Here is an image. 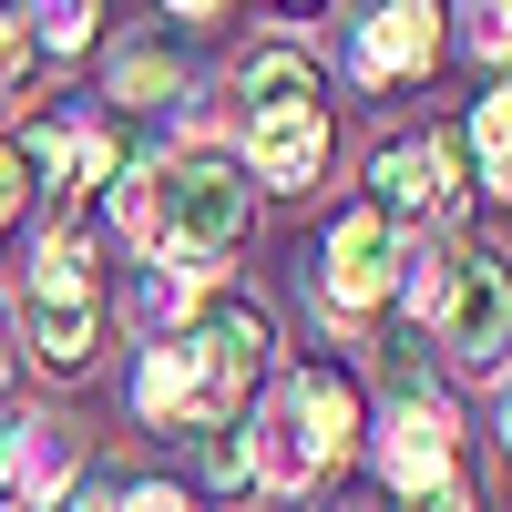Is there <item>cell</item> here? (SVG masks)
Segmentation results:
<instances>
[{
	"instance_id": "obj_2",
	"label": "cell",
	"mask_w": 512,
	"mask_h": 512,
	"mask_svg": "<svg viewBox=\"0 0 512 512\" xmlns=\"http://www.w3.org/2000/svg\"><path fill=\"white\" fill-rule=\"evenodd\" d=\"M113 205L154 256H216L246 236V164L236 154H164V164H123L113 175Z\"/></svg>"
},
{
	"instance_id": "obj_7",
	"label": "cell",
	"mask_w": 512,
	"mask_h": 512,
	"mask_svg": "<svg viewBox=\"0 0 512 512\" xmlns=\"http://www.w3.org/2000/svg\"><path fill=\"white\" fill-rule=\"evenodd\" d=\"M287 410H297V431H308V461H318V482H338L349 461L369 451V390H359V369H297L287 379Z\"/></svg>"
},
{
	"instance_id": "obj_11",
	"label": "cell",
	"mask_w": 512,
	"mask_h": 512,
	"mask_svg": "<svg viewBox=\"0 0 512 512\" xmlns=\"http://www.w3.org/2000/svg\"><path fill=\"white\" fill-rule=\"evenodd\" d=\"M62 472H72L62 420H21V431H0V482H11V502H52Z\"/></svg>"
},
{
	"instance_id": "obj_13",
	"label": "cell",
	"mask_w": 512,
	"mask_h": 512,
	"mask_svg": "<svg viewBox=\"0 0 512 512\" xmlns=\"http://www.w3.org/2000/svg\"><path fill=\"white\" fill-rule=\"evenodd\" d=\"M113 93L134 103V113H154V103H175V93H185V72L164 62V52H123V72H113Z\"/></svg>"
},
{
	"instance_id": "obj_12",
	"label": "cell",
	"mask_w": 512,
	"mask_h": 512,
	"mask_svg": "<svg viewBox=\"0 0 512 512\" xmlns=\"http://www.w3.org/2000/svg\"><path fill=\"white\" fill-rule=\"evenodd\" d=\"M461 144H472L482 185H492V205H502V185H512V103H502V93H482V103H472V123H461Z\"/></svg>"
},
{
	"instance_id": "obj_6",
	"label": "cell",
	"mask_w": 512,
	"mask_h": 512,
	"mask_svg": "<svg viewBox=\"0 0 512 512\" xmlns=\"http://www.w3.org/2000/svg\"><path fill=\"white\" fill-rule=\"evenodd\" d=\"M441 349L472 369V379H502V328H512V297H502V267L492 256H451L441 277Z\"/></svg>"
},
{
	"instance_id": "obj_14",
	"label": "cell",
	"mask_w": 512,
	"mask_h": 512,
	"mask_svg": "<svg viewBox=\"0 0 512 512\" xmlns=\"http://www.w3.org/2000/svg\"><path fill=\"white\" fill-rule=\"evenodd\" d=\"M185 441H195V472L205 482H226V492L246 482V420H205V431H185Z\"/></svg>"
},
{
	"instance_id": "obj_15",
	"label": "cell",
	"mask_w": 512,
	"mask_h": 512,
	"mask_svg": "<svg viewBox=\"0 0 512 512\" xmlns=\"http://www.w3.org/2000/svg\"><path fill=\"white\" fill-rule=\"evenodd\" d=\"M93 11H103V0H41L31 41H41V52H72V41H93Z\"/></svg>"
},
{
	"instance_id": "obj_22",
	"label": "cell",
	"mask_w": 512,
	"mask_h": 512,
	"mask_svg": "<svg viewBox=\"0 0 512 512\" xmlns=\"http://www.w3.org/2000/svg\"><path fill=\"white\" fill-rule=\"evenodd\" d=\"M287 11H308V0H287Z\"/></svg>"
},
{
	"instance_id": "obj_8",
	"label": "cell",
	"mask_w": 512,
	"mask_h": 512,
	"mask_svg": "<svg viewBox=\"0 0 512 512\" xmlns=\"http://www.w3.org/2000/svg\"><path fill=\"white\" fill-rule=\"evenodd\" d=\"M441 62V11L431 0H379L359 21V82H420Z\"/></svg>"
},
{
	"instance_id": "obj_18",
	"label": "cell",
	"mask_w": 512,
	"mask_h": 512,
	"mask_svg": "<svg viewBox=\"0 0 512 512\" xmlns=\"http://www.w3.org/2000/svg\"><path fill=\"white\" fill-rule=\"evenodd\" d=\"M113 512H195V502H185V492H175V482H134V492H123V502H113Z\"/></svg>"
},
{
	"instance_id": "obj_9",
	"label": "cell",
	"mask_w": 512,
	"mask_h": 512,
	"mask_svg": "<svg viewBox=\"0 0 512 512\" xmlns=\"http://www.w3.org/2000/svg\"><path fill=\"white\" fill-rule=\"evenodd\" d=\"M369 205L379 216H451V144H431V134H410V144H379V164H369Z\"/></svg>"
},
{
	"instance_id": "obj_20",
	"label": "cell",
	"mask_w": 512,
	"mask_h": 512,
	"mask_svg": "<svg viewBox=\"0 0 512 512\" xmlns=\"http://www.w3.org/2000/svg\"><path fill=\"white\" fill-rule=\"evenodd\" d=\"M164 11H185V21H205V11H216V0H164Z\"/></svg>"
},
{
	"instance_id": "obj_3",
	"label": "cell",
	"mask_w": 512,
	"mask_h": 512,
	"mask_svg": "<svg viewBox=\"0 0 512 512\" xmlns=\"http://www.w3.org/2000/svg\"><path fill=\"white\" fill-rule=\"evenodd\" d=\"M246 164H256V185H318V164H328V82L297 52L246 62Z\"/></svg>"
},
{
	"instance_id": "obj_10",
	"label": "cell",
	"mask_w": 512,
	"mask_h": 512,
	"mask_svg": "<svg viewBox=\"0 0 512 512\" xmlns=\"http://www.w3.org/2000/svg\"><path fill=\"white\" fill-rule=\"evenodd\" d=\"M21 338H31V359L41 369H93V297H52V287H31V308H21Z\"/></svg>"
},
{
	"instance_id": "obj_1",
	"label": "cell",
	"mask_w": 512,
	"mask_h": 512,
	"mask_svg": "<svg viewBox=\"0 0 512 512\" xmlns=\"http://www.w3.org/2000/svg\"><path fill=\"white\" fill-rule=\"evenodd\" d=\"M277 369V318L256 297H205L185 328H154L134 369V410L154 431H205V420H246V390Z\"/></svg>"
},
{
	"instance_id": "obj_17",
	"label": "cell",
	"mask_w": 512,
	"mask_h": 512,
	"mask_svg": "<svg viewBox=\"0 0 512 512\" xmlns=\"http://www.w3.org/2000/svg\"><path fill=\"white\" fill-rule=\"evenodd\" d=\"M31 205V164H21V144H0V226H11Z\"/></svg>"
},
{
	"instance_id": "obj_5",
	"label": "cell",
	"mask_w": 512,
	"mask_h": 512,
	"mask_svg": "<svg viewBox=\"0 0 512 512\" xmlns=\"http://www.w3.org/2000/svg\"><path fill=\"white\" fill-rule=\"evenodd\" d=\"M369 451H379V472H390L400 502L431 492L441 472H461V431H451V410L431 400V379H420L410 359H400V400H390V420L369 431Z\"/></svg>"
},
{
	"instance_id": "obj_4",
	"label": "cell",
	"mask_w": 512,
	"mask_h": 512,
	"mask_svg": "<svg viewBox=\"0 0 512 512\" xmlns=\"http://www.w3.org/2000/svg\"><path fill=\"white\" fill-rule=\"evenodd\" d=\"M400 256H410L400 216H379V205H349V216L328 226V246H318V308H328V318H369V308H390Z\"/></svg>"
},
{
	"instance_id": "obj_19",
	"label": "cell",
	"mask_w": 512,
	"mask_h": 512,
	"mask_svg": "<svg viewBox=\"0 0 512 512\" xmlns=\"http://www.w3.org/2000/svg\"><path fill=\"white\" fill-rule=\"evenodd\" d=\"M472 52L502 62V0H482V11H472Z\"/></svg>"
},
{
	"instance_id": "obj_16",
	"label": "cell",
	"mask_w": 512,
	"mask_h": 512,
	"mask_svg": "<svg viewBox=\"0 0 512 512\" xmlns=\"http://www.w3.org/2000/svg\"><path fill=\"white\" fill-rule=\"evenodd\" d=\"M400 512H482V492H472V482H461V472H441L431 492H410Z\"/></svg>"
},
{
	"instance_id": "obj_21",
	"label": "cell",
	"mask_w": 512,
	"mask_h": 512,
	"mask_svg": "<svg viewBox=\"0 0 512 512\" xmlns=\"http://www.w3.org/2000/svg\"><path fill=\"white\" fill-rule=\"evenodd\" d=\"M0 379H11V338H0Z\"/></svg>"
}]
</instances>
